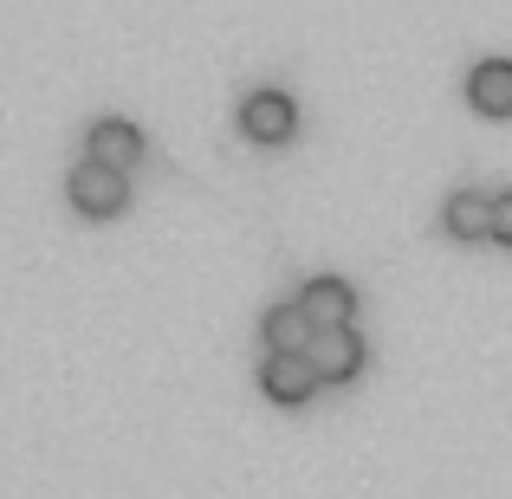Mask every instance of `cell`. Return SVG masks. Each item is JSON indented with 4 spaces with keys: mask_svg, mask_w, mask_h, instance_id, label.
I'll use <instances>...</instances> for the list:
<instances>
[{
    "mask_svg": "<svg viewBox=\"0 0 512 499\" xmlns=\"http://www.w3.org/2000/svg\"><path fill=\"white\" fill-rule=\"evenodd\" d=\"M299 312L312 318L318 331H338V325H350V312H357V292H350L344 279H305Z\"/></svg>",
    "mask_w": 512,
    "mask_h": 499,
    "instance_id": "obj_5",
    "label": "cell"
},
{
    "mask_svg": "<svg viewBox=\"0 0 512 499\" xmlns=\"http://www.w3.org/2000/svg\"><path fill=\"white\" fill-rule=\"evenodd\" d=\"M85 150H91V163L124 169L130 156H143V137H137V124H124V117H98L91 137H85Z\"/></svg>",
    "mask_w": 512,
    "mask_h": 499,
    "instance_id": "obj_6",
    "label": "cell"
},
{
    "mask_svg": "<svg viewBox=\"0 0 512 499\" xmlns=\"http://www.w3.org/2000/svg\"><path fill=\"white\" fill-rule=\"evenodd\" d=\"M65 188H72V201L85 214H117L130 201V182H124V169H111V163H72V175H65Z\"/></svg>",
    "mask_w": 512,
    "mask_h": 499,
    "instance_id": "obj_1",
    "label": "cell"
},
{
    "mask_svg": "<svg viewBox=\"0 0 512 499\" xmlns=\"http://www.w3.org/2000/svg\"><path fill=\"white\" fill-rule=\"evenodd\" d=\"M305 357H312L318 383H350V376L363 370L370 350H363V337L350 331V325H338V331H312V350H305Z\"/></svg>",
    "mask_w": 512,
    "mask_h": 499,
    "instance_id": "obj_2",
    "label": "cell"
},
{
    "mask_svg": "<svg viewBox=\"0 0 512 499\" xmlns=\"http://www.w3.org/2000/svg\"><path fill=\"white\" fill-rule=\"evenodd\" d=\"M493 234L512 247V188H506V195H493Z\"/></svg>",
    "mask_w": 512,
    "mask_h": 499,
    "instance_id": "obj_10",
    "label": "cell"
},
{
    "mask_svg": "<svg viewBox=\"0 0 512 499\" xmlns=\"http://www.w3.org/2000/svg\"><path fill=\"white\" fill-rule=\"evenodd\" d=\"M441 221H448V234H461V240L493 234V195H480V188H454V195L441 201Z\"/></svg>",
    "mask_w": 512,
    "mask_h": 499,
    "instance_id": "obj_8",
    "label": "cell"
},
{
    "mask_svg": "<svg viewBox=\"0 0 512 499\" xmlns=\"http://www.w3.org/2000/svg\"><path fill=\"white\" fill-rule=\"evenodd\" d=\"M260 331H266V344H273V350H299V357H305V350H312V331H318V325L299 312V299H292V305H273V312L260 318Z\"/></svg>",
    "mask_w": 512,
    "mask_h": 499,
    "instance_id": "obj_9",
    "label": "cell"
},
{
    "mask_svg": "<svg viewBox=\"0 0 512 499\" xmlns=\"http://www.w3.org/2000/svg\"><path fill=\"white\" fill-rule=\"evenodd\" d=\"M260 383H266V396H279V402H305L318 389V370L299 350H273V357L260 363Z\"/></svg>",
    "mask_w": 512,
    "mask_h": 499,
    "instance_id": "obj_4",
    "label": "cell"
},
{
    "mask_svg": "<svg viewBox=\"0 0 512 499\" xmlns=\"http://www.w3.org/2000/svg\"><path fill=\"white\" fill-rule=\"evenodd\" d=\"M467 98L487 117H506L512 111V59H480L474 72H467Z\"/></svg>",
    "mask_w": 512,
    "mask_h": 499,
    "instance_id": "obj_7",
    "label": "cell"
},
{
    "mask_svg": "<svg viewBox=\"0 0 512 499\" xmlns=\"http://www.w3.org/2000/svg\"><path fill=\"white\" fill-rule=\"evenodd\" d=\"M240 124H247V137L279 143V137H292V124H299V104H292L286 91L260 85V91H247V98H240Z\"/></svg>",
    "mask_w": 512,
    "mask_h": 499,
    "instance_id": "obj_3",
    "label": "cell"
}]
</instances>
